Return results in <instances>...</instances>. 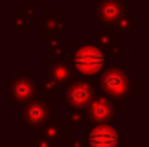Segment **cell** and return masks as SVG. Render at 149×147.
Wrapping results in <instances>:
<instances>
[{
  "instance_id": "obj_1",
  "label": "cell",
  "mask_w": 149,
  "mask_h": 147,
  "mask_svg": "<svg viewBox=\"0 0 149 147\" xmlns=\"http://www.w3.org/2000/svg\"><path fill=\"white\" fill-rule=\"evenodd\" d=\"M101 94L118 104L128 102L139 94V83L130 80V66H111L99 76Z\"/></svg>"
},
{
  "instance_id": "obj_2",
  "label": "cell",
  "mask_w": 149,
  "mask_h": 147,
  "mask_svg": "<svg viewBox=\"0 0 149 147\" xmlns=\"http://www.w3.org/2000/svg\"><path fill=\"white\" fill-rule=\"evenodd\" d=\"M68 54L71 59V68L83 78L97 76L106 64V52L94 43H78L74 50H68Z\"/></svg>"
},
{
  "instance_id": "obj_3",
  "label": "cell",
  "mask_w": 149,
  "mask_h": 147,
  "mask_svg": "<svg viewBox=\"0 0 149 147\" xmlns=\"http://www.w3.org/2000/svg\"><path fill=\"white\" fill-rule=\"evenodd\" d=\"M38 95V80L31 74L14 76L7 83L5 104H24Z\"/></svg>"
},
{
  "instance_id": "obj_4",
  "label": "cell",
  "mask_w": 149,
  "mask_h": 147,
  "mask_svg": "<svg viewBox=\"0 0 149 147\" xmlns=\"http://www.w3.org/2000/svg\"><path fill=\"white\" fill-rule=\"evenodd\" d=\"M94 97H95V83L81 76L68 83L64 97H63V104L74 109H87Z\"/></svg>"
},
{
  "instance_id": "obj_5",
  "label": "cell",
  "mask_w": 149,
  "mask_h": 147,
  "mask_svg": "<svg viewBox=\"0 0 149 147\" xmlns=\"http://www.w3.org/2000/svg\"><path fill=\"white\" fill-rule=\"evenodd\" d=\"M50 118H52L50 97H45V95H37L35 99L24 102L21 109V123L26 128H38Z\"/></svg>"
},
{
  "instance_id": "obj_6",
  "label": "cell",
  "mask_w": 149,
  "mask_h": 147,
  "mask_svg": "<svg viewBox=\"0 0 149 147\" xmlns=\"http://www.w3.org/2000/svg\"><path fill=\"white\" fill-rule=\"evenodd\" d=\"M85 144L88 147H121L123 139H121V132L116 126L99 123L90 130H87Z\"/></svg>"
},
{
  "instance_id": "obj_7",
  "label": "cell",
  "mask_w": 149,
  "mask_h": 147,
  "mask_svg": "<svg viewBox=\"0 0 149 147\" xmlns=\"http://www.w3.org/2000/svg\"><path fill=\"white\" fill-rule=\"evenodd\" d=\"M123 109V104H118L111 99H108L102 94H95V97L92 99V102L88 104V121L90 123H111L116 112Z\"/></svg>"
},
{
  "instance_id": "obj_8",
  "label": "cell",
  "mask_w": 149,
  "mask_h": 147,
  "mask_svg": "<svg viewBox=\"0 0 149 147\" xmlns=\"http://www.w3.org/2000/svg\"><path fill=\"white\" fill-rule=\"evenodd\" d=\"M130 10V3L125 0H97L95 2V16L101 19V24L113 26Z\"/></svg>"
},
{
  "instance_id": "obj_9",
  "label": "cell",
  "mask_w": 149,
  "mask_h": 147,
  "mask_svg": "<svg viewBox=\"0 0 149 147\" xmlns=\"http://www.w3.org/2000/svg\"><path fill=\"white\" fill-rule=\"evenodd\" d=\"M68 121L64 119H49L45 121L43 125H40L37 128V133L38 135H43L47 139H50L52 142L56 144H66V139H68Z\"/></svg>"
},
{
  "instance_id": "obj_10",
  "label": "cell",
  "mask_w": 149,
  "mask_h": 147,
  "mask_svg": "<svg viewBox=\"0 0 149 147\" xmlns=\"http://www.w3.org/2000/svg\"><path fill=\"white\" fill-rule=\"evenodd\" d=\"M45 66H47V80H50L61 87H66L73 80V68L64 59L47 62Z\"/></svg>"
},
{
  "instance_id": "obj_11",
  "label": "cell",
  "mask_w": 149,
  "mask_h": 147,
  "mask_svg": "<svg viewBox=\"0 0 149 147\" xmlns=\"http://www.w3.org/2000/svg\"><path fill=\"white\" fill-rule=\"evenodd\" d=\"M66 30L64 19H61L57 10H45V14L37 19V31L43 35H59Z\"/></svg>"
},
{
  "instance_id": "obj_12",
  "label": "cell",
  "mask_w": 149,
  "mask_h": 147,
  "mask_svg": "<svg viewBox=\"0 0 149 147\" xmlns=\"http://www.w3.org/2000/svg\"><path fill=\"white\" fill-rule=\"evenodd\" d=\"M45 64L64 59L68 55V42L61 40L57 35H45Z\"/></svg>"
},
{
  "instance_id": "obj_13",
  "label": "cell",
  "mask_w": 149,
  "mask_h": 147,
  "mask_svg": "<svg viewBox=\"0 0 149 147\" xmlns=\"http://www.w3.org/2000/svg\"><path fill=\"white\" fill-rule=\"evenodd\" d=\"M113 30H116L120 33H137L139 31V21H137V17H130L127 14L113 24Z\"/></svg>"
},
{
  "instance_id": "obj_14",
  "label": "cell",
  "mask_w": 149,
  "mask_h": 147,
  "mask_svg": "<svg viewBox=\"0 0 149 147\" xmlns=\"http://www.w3.org/2000/svg\"><path fill=\"white\" fill-rule=\"evenodd\" d=\"M68 125H74V126H88V116H87V111L85 109H74L70 107L68 111Z\"/></svg>"
},
{
  "instance_id": "obj_15",
  "label": "cell",
  "mask_w": 149,
  "mask_h": 147,
  "mask_svg": "<svg viewBox=\"0 0 149 147\" xmlns=\"http://www.w3.org/2000/svg\"><path fill=\"white\" fill-rule=\"evenodd\" d=\"M61 85L50 81V80H43V81H38V95H45V97H56V95H61Z\"/></svg>"
},
{
  "instance_id": "obj_16",
  "label": "cell",
  "mask_w": 149,
  "mask_h": 147,
  "mask_svg": "<svg viewBox=\"0 0 149 147\" xmlns=\"http://www.w3.org/2000/svg\"><path fill=\"white\" fill-rule=\"evenodd\" d=\"M12 28H14L16 33H17V31H19V33H26L28 28H30L28 17L23 16L19 10H14V14H12Z\"/></svg>"
},
{
  "instance_id": "obj_17",
  "label": "cell",
  "mask_w": 149,
  "mask_h": 147,
  "mask_svg": "<svg viewBox=\"0 0 149 147\" xmlns=\"http://www.w3.org/2000/svg\"><path fill=\"white\" fill-rule=\"evenodd\" d=\"M28 147H61L59 144H56V142H52L50 139H47V137H43V135H31L30 139H28Z\"/></svg>"
},
{
  "instance_id": "obj_18",
  "label": "cell",
  "mask_w": 149,
  "mask_h": 147,
  "mask_svg": "<svg viewBox=\"0 0 149 147\" xmlns=\"http://www.w3.org/2000/svg\"><path fill=\"white\" fill-rule=\"evenodd\" d=\"M19 12L23 16H26L28 19H31L35 16V2H23L19 7Z\"/></svg>"
},
{
  "instance_id": "obj_19",
  "label": "cell",
  "mask_w": 149,
  "mask_h": 147,
  "mask_svg": "<svg viewBox=\"0 0 149 147\" xmlns=\"http://www.w3.org/2000/svg\"><path fill=\"white\" fill-rule=\"evenodd\" d=\"M106 52H109V54H113V55H123V43L120 42V40H113L111 45H109V49L106 50Z\"/></svg>"
},
{
  "instance_id": "obj_20",
  "label": "cell",
  "mask_w": 149,
  "mask_h": 147,
  "mask_svg": "<svg viewBox=\"0 0 149 147\" xmlns=\"http://www.w3.org/2000/svg\"><path fill=\"white\" fill-rule=\"evenodd\" d=\"M66 144H68L70 147H87L85 139H81V137H78V135H68Z\"/></svg>"
},
{
  "instance_id": "obj_21",
  "label": "cell",
  "mask_w": 149,
  "mask_h": 147,
  "mask_svg": "<svg viewBox=\"0 0 149 147\" xmlns=\"http://www.w3.org/2000/svg\"><path fill=\"white\" fill-rule=\"evenodd\" d=\"M146 31L149 33V21H148V26H146Z\"/></svg>"
},
{
  "instance_id": "obj_22",
  "label": "cell",
  "mask_w": 149,
  "mask_h": 147,
  "mask_svg": "<svg viewBox=\"0 0 149 147\" xmlns=\"http://www.w3.org/2000/svg\"><path fill=\"white\" fill-rule=\"evenodd\" d=\"M38 2H45V0H38Z\"/></svg>"
},
{
  "instance_id": "obj_23",
  "label": "cell",
  "mask_w": 149,
  "mask_h": 147,
  "mask_svg": "<svg viewBox=\"0 0 149 147\" xmlns=\"http://www.w3.org/2000/svg\"><path fill=\"white\" fill-rule=\"evenodd\" d=\"M146 147H149V144H148V146H146Z\"/></svg>"
}]
</instances>
